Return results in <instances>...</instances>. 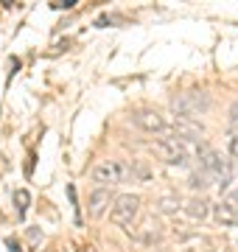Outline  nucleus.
I'll use <instances>...</instances> for the list:
<instances>
[{"label": "nucleus", "instance_id": "nucleus-2", "mask_svg": "<svg viewBox=\"0 0 238 252\" xmlns=\"http://www.w3.org/2000/svg\"><path fill=\"white\" fill-rule=\"evenodd\" d=\"M92 180L101 182V188L129 182V180H132V165L123 162V160H101L98 165L92 168Z\"/></svg>", "mask_w": 238, "mask_h": 252}, {"label": "nucleus", "instance_id": "nucleus-12", "mask_svg": "<svg viewBox=\"0 0 238 252\" xmlns=\"http://www.w3.org/2000/svg\"><path fill=\"white\" fill-rule=\"evenodd\" d=\"M179 199H174V196H160L157 199V210H160V213H177V210H179Z\"/></svg>", "mask_w": 238, "mask_h": 252}, {"label": "nucleus", "instance_id": "nucleus-7", "mask_svg": "<svg viewBox=\"0 0 238 252\" xmlns=\"http://www.w3.org/2000/svg\"><path fill=\"white\" fill-rule=\"evenodd\" d=\"M213 219H216L221 227H236L238 224V210H233L227 202H219V205H213Z\"/></svg>", "mask_w": 238, "mask_h": 252}, {"label": "nucleus", "instance_id": "nucleus-5", "mask_svg": "<svg viewBox=\"0 0 238 252\" xmlns=\"http://www.w3.org/2000/svg\"><path fill=\"white\" fill-rule=\"evenodd\" d=\"M208 95L205 93H185V95H179V98H174V109L179 112V115H188L193 118L199 109H208Z\"/></svg>", "mask_w": 238, "mask_h": 252}, {"label": "nucleus", "instance_id": "nucleus-3", "mask_svg": "<svg viewBox=\"0 0 238 252\" xmlns=\"http://www.w3.org/2000/svg\"><path fill=\"white\" fill-rule=\"evenodd\" d=\"M140 213V199L135 193H123V196L112 199V221L118 224H132Z\"/></svg>", "mask_w": 238, "mask_h": 252}, {"label": "nucleus", "instance_id": "nucleus-8", "mask_svg": "<svg viewBox=\"0 0 238 252\" xmlns=\"http://www.w3.org/2000/svg\"><path fill=\"white\" fill-rule=\"evenodd\" d=\"M182 210H185L191 219L202 221V219H208V213H210V205H208L202 196H193V199H188V202L182 205Z\"/></svg>", "mask_w": 238, "mask_h": 252}, {"label": "nucleus", "instance_id": "nucleus-9", "mask_svg": "<svg viewBox=\"0 0 238 252\" xmlns=\"http://www.w3.org/2000/svg\"><path fill=\"white\" fill-rule=\"evenodd\" d=\"M129 233H135L140 241H146V244H151V241H157V238H160V230H157V224L151 221V219H146L140 227H129Z\"/></svg>", "mask_w": 238, "mask_h": 252}, {"label": "nucleus", "instance_id": "nucleus-16", "mask_svg": "<svg viewBox=\"0 0 238 252\" xmlns=\"http://www.w3.org/2000/svg\"><path fill=\"white\" fill-rule=\"evenodd\" d=\"M51 6H54V9H73L76 0H64V3H62V0H56V3H51Z\"/></svg>", "mask_w": 238, "mask_h": 252}, {"label": "nucleus", "instance_id": "nucleus-15", "mask_svg": "<svg viewBox=\"0 0 238 252\" xmlns=\"http://www.w3.org/2000/svg\"><path fill=\"white\" fill-rule=\"evenodd\" d=\"M230 124H233V129H238V101L233 104V109H230Z\"/></svg>", "mask_w": 238, "mask_h": 252}, {"label": "nucleus", "instance_id": "nucleus-10", "mask_svg": "<svg viewBox=\"0 0 238 252\" xmlns=\"http://www.w3.org/2000/svg\"><path fill=\"white\" fill-rule=\"evenodd\" d=\"M210 185H216V182H213L210 174H205L202 168L191 174V188H193V190H205V188H210Z\"/></svg>", "mask_w": 238, "mask_h": 252}, {"label": "nucleus", "instance_id": "nucleus-13", "mask_svg": "<svg viewBox=\"0 0 238 252\" xmlns=\"http://www.w3.org/2000/svg\"><path fill=\"white\" fill-rule=\"evenodd\" d=\"M227 149L230 154L238 160V129H230V137H227Z\"/></svg>", "mask_w": 238, "mask_h": 252}, {"label": "nucleus", "instance_id": "nucleus-6", "mask_svg": "<svg viewBox=\"0 0 238 252\" xmlns=\"http://www.w3.org/2000/svg\"><path fill=\"white\" fill-rule=\"evenodd\" d=\"M112 193H110V188H95L90 193V199H87V210H90V216L92 219H101L104 216V210L112 205Z\"/></svg>", "mask_w": 238, "mask_h": 252}, {"label": "nucleus", "instance_id": "nucleus-4", "mask_svg": "<svg viewBox=\"0 0 238 252\" xmlns=\"http://www.w3.org/2000/svg\"><path fill=\"white\" fill-rule=\"evenodd\" d=\"M132 121H135V126H140L143 132H149V135H165V132H168L165 118L160 115V112H154V109H140V112L132 115Z\"/></svg>", "mask_w": 238, "mask_h": 252}, {"label": "nucleus", "instance_id": "nucleus-14", "mask_svg": "<svg viewBox=\"0 0 238 252\" xmlns=\"http://www.w3.org/2000/svg\"><path fill=\"white\" fill-rule=\"evenodd\" d=\"M221 202H227V205L233 207V210H238V188H236V190H230V193H227L224 199H221Z\"/></svg>", "mask_w": 238, "mask_h": 252}, {"label": "nucleus", "instance_id": "nucleus-17", "mask_svg": "<svg viewBox=\"0 0 238 252\" xmlns=\"http://www.w3.org/2000/svg\"><path fill=\"white\" fill-rule=\"evenodd\" d=\"M9 250H11V252H23V250L17 247V241H14V238H9Z\"/></svg>", "mask_w": 238, "mask_h": 252}, {"label": "nucleus", "instance_id": "nucleus-1", "mask_svg": "<svg viewBox=\"0 0 238 252\" xmlns=\"http://www.w3.org/2000/svg\"><path fill=\"white\" fill-rule=\"evenodd\" d=\"M202 140H188V137H179V135H168V137H160L157 140V152L163 154L165 162L171 165H188L191 160H196L202 154Z\"/></svg>", "mask_w": 238, "mask_h": 252}, {"label": "nucleus", "instance_id": "nucleus-11", "mask_svg": "<svg viewBox=\"0 0 238 252\" xmlns=\"http://www.w3.org/2000/svg\"><path fill=\"white\" fill-rule=\"evenodd\" d=\"M28 205H31V193H28L26 188H20V190H14V207H17V213H20V219L28 213Z\"/></svg>", "mask_w": 238, "mask_h": 252}, {"label": "nucleus", "instance_id": "nucleus-18", "mask_svg": "<svg viewBox=\"0 0 238 252\" xmlns=\"http://www.w3.org/2000/svg\"><path fill=\"white\" fill-rule=\"evenodd\" d=\"M210 252H213V250H210Z\"/></svg>", "mask_w": 238, "mask_h": 252}]
</instances>
